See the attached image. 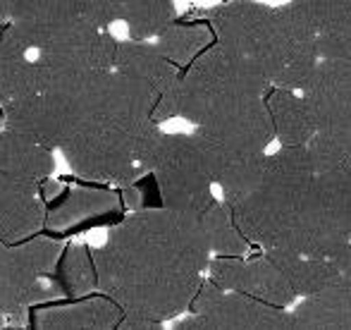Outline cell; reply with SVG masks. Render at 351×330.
<instances>
[{
    "label": "cell",
    "instance_id": "17",
    "mask_svg": "<svg viewBox=\"0 0 351 330\" xmlns=\"http://www.w3.org/2000/svg\"><path fill=\"white\" fill-rule=\"evenodd\" d=\"M48 206L36 182L0 172V239L19 244L46 230Z\"/></svg>",
    "mask_w": 351,
    "mask_h": 330
},
{
    "label": "cell",
    "instance_id": "28",
    "mask_svg": "<svg viewBox=\"0 0 351 330\" xmlns=\"http://www.w3.org/2000/svg\"><path fill=\"white\" fill-rule=\"evenodd\" d=\"M315 172L351 165V130H318L306 146Z\"/></svg>",
    "mask_w": 351,
    "mask_h": 330
},
{
    "label": "cell",
    "instance_id": "20",
    "mask_svg": "<svg viewBox=\"0 0 351 330\" xmlns=\"http://www.w3.org/2000/svg\"><path fill=\"white\" fill-rule=\"evenodd\" d=\"M291 314L296 330H351V278L304 297Z\"/></svg>",
    "mask_w": 351,
    "mask_h": 330
},
{
    "label": "cell",
    "instance_id": "13",
    "mask_svg": "<svg viewBox=\"0 0 351 330\" xmlns=\"http://www.w3.org/2000/svg\"><path fill=\"white\" fill-rule=\"evenodd\" d=\"M191 134L196 137L201 151H204L213 182L222 191V201H227L230 206L239 204L258 185L265 163H268V154L234 144V141L222 139L206 130H196V127Z\"/></svg>",
    "mask_w": 351,
    "mask_h": 330
},
{
    "label": "cell",
    "instance_id": "27",
    "mask_svg": "<svg viewBox=\"0 0 351 330\" xmlns=\"http://www.w3.org/2000/svg\"><path fill=\"white\" fill-rule=\"evenodd\" d=\"M201 225H204L213 256H249L251 249H254L249 237L237 225V218L230 206H227V201L217 199L201 215Z\"/></svg>",
    "mask_w": 351,
    "mask_h": 330
},
{
    "label": "cell",
    "instance_id": "25",
    "mask_svg": "<svg viewBox=\"0 0 351 330\" xmlns=\"http://www.w3.org/2000/svg\"><path fill=\"white\" fill-rule=\"evenodd\" d=\"M153 41L162 51V56L170 58L180 70H186L201 53L208 51L217 41V36L208 19H186V22L175 19Z\"/></svg>",
    "mask_w": 351,
    "mask_h": 330
},
{
    "label": "cell",
    "instance_id": "3",
    "mask_svg": "<svg viewBox=\"0 0 351 330\" xmlns=\"http://www.w3.org/2000/svg\"><path fill=\"white\" fill-rule=\"evenodd\" d=\"M217 43L256 65L273 86L301 91L320 62L311 17L294 3L270 8L254 0H227L206 12Z\"/></svg>",
    "mask_w": 351,
    "mask_h": 330
},
{
    "label": "cell",
    "instance_id": "4",
    "mask_svg": "<svg viewBox=\"0 0 351 330\" xmlns=\"http://www.w3.org/2000/svg\"><path fill=\"white\" fill-rule=\"evenodd\" d=\"M315 167L306 146H280L258 185L230 206L241 233L258 249L308 251Z\"/></svg>",
    "mask_w": 351,
    "mask_h": 330
},
{
    "label": "cell",
    "instance_id": "6",
    "mask_svg": "<svg viewBox=\"0 0 351 330\" xmlns=\"http://www.w3.org/2000/svg\"><path fill=\"white\" fill-rule=\"evenodd\" d=\"M160 204L189 215H204L215 204L213 177L194 134H162L151 167Z\"/></svg>",
    "mask_w": 351,
    "mask_h": 330
},
{
    "label": "cell",
    "instance_id": "29",
    "mask_svg": "<svg viewBox=\"0 0 351 330\" xmlns=\"http://www.w3.org/2000/svg\"><path fill=\"white\" fill-rule=\"evenodd\" d=\"M335 263H337L339 275H342V278H351V239L347 242V247L339 251V256L335 259Z\"/></svg>",
    "mask_w": 351,
    "mask_h": 330
},
{
    "label": "cell",
    "instance_id": "7",
    "mask_svg": "<svg viewBox=\"0 0 351 330\" xmlns=\"http://www.w3.org/2000/svg\"><path fill=\"white\" fill-rule=\"evenodd\" d=\"M177 330H296L294 314L258 297L225 290L208 278L189 304V314L177 318Z\"/></svg>",
    "mask_w": 351,
    "mask_h": 330
},
{
    "label": "cell",
    "instance_id": "18",
    "mask_svg": "<svg viewBox=\"0 0 351 330\" xmlns=\"http://www.w3.org/2000/svg\"><path fill=\"white\" fill-rule=\"evenodd\" d=\"M106 27L122 22L132 38H156L177 19L175 0H86Z\"/></svg>",
    "mask_w": 351,
    "mask_h": 330
},
{
    "label": "cell",
    "instance_id": "12",
    "mask_svg": "<svg viewBox=\"0 0 351 330\" xmlns=\"http://www.w3.org/2000/svg\"><path fill=\"white\" fill-rule=\"evenodd\" d=\"M208 278L215 280L220 287L251 294L275 307L289 309L296 302V292L287 275L263 249L254 256H213Z\"/></svg>",
    "mask_w": 351,
    "mask_h": 330
},
{
    "label": "cell",
    "instance_id": "19",
    "mask_svg": "<svg viewBox=\"0 0 351 330\" xmlns=\"http://www.w3.org/2000/svg\"><path fill=\"white\" fill-rule=\"evenodd\" d=\"M311 17L320 58L351 60V0H294Z\"/></svg>",
    "mask_w": 351,
    "mask_h": 330
},
{
    "label": "cell",
    "instance_id": "14",
    "mask_svg": "<svg viewBox=\"0 0 351 330\" xmlns=\"http://www.w3.org/2000/svg\"><path fill=\"white\" fill-rule=\"evenodd\" d=\"M318 130H351V60L320 58L301 89Z\"/></svg>",
    "mask_w": 351,
    "mask_h": 330
},
{
    "label": "cell",
    "instance_id": "9",
    "mask_svg": "<svg viewBox=\"0 0 351 330\" xmlns=\"http://www.w3.org/2000/svg\"><path fill=\"white\" fill-rule=\"evenodd\" d=\"M351 239V165L315 172L311 256L337 259Z\"/></svg>",
    "mask_w": 351,
    "mask_h": 330
},
{
    "label": "cell",
    "instance_id": "11",
    "mask_svg": "<svg viewBox=\"0 0 351 330\" xmlns=\"http://www.w3.org/2000/svg\"><path fill=\"white\" fill-rule=\"evenodd\" d=\"M60 299L53 275H41L19 244L0 239V314L8 326H29V311L38 304Z\"/></svg>",
    "mask_w": 351,
    "mask_h": 330
},
{
    "label": "cell",
    "instance_id": "16",
    "mask_svg": "<svg viewBox=\"0 0 351 330\" xmlns=\"http://www.w3.org/2000/svg\"><path fill=\"white\" fill-rule=\"evenodd\" d=\"M125 309L96 290L91 294L74 299H56V302L38 304L29 311L32 328H125Z\"/></svg>",
    "mask_w": 351,
    "mask_h": 330
},
{
    "label": "cell",
    "instance_id": "32",
    "mask_svg": "<svg viewBox=\"0 0 351 330\" xmlns=\"http://www.w3.org/2000/svg\"><path fill=\"white\" fill-rule=\"evenodd\" d=\"M5 326H8V318H5L3 314H0V328H5Z\"/></svg>",
    "mask_w": 351,
    "mask_h": 330
},
{
    "label": "cell",
    "instance_id": "21",
    "mask_svg": "<svg viewBox=\"0 0 351 330\" xmlns=\"http://www.w3.org/2000/svg\"><path fill=\"white\" fill-rule=\"evenodd\" d=\"M53 170H56L53 149L10 127L0 130V172L41 185L43 180L53 177Z\"/></svg>",
    "mask_w": 351,
    "mask_h": 330
},
{
    "label": "cell",
    "instance_id": "31",
    "mask_svg": "<svg viewBox=\"0 0 351 330\" xmlns=\"http://www.w3.org/2000/svg\"><path fill=\"white\" fill-rule=\"evenodd\" d=\"M19 3H22V0H5V5H8V12H12Z\"/></svg>",
    "mask_w": 351,
    "mask_h": 330
},
{
    "label": "cell",
    "instance_id": "10",
    "mask_svg": "<svg viewBox=\"0 0 351 330\" xmlns=\"http://www.w3.org/2000/svg\"><path fill=\"white\" fill-rule=\"evenodd\" d=\"M86 117V110L70 98L41 89L17 98L5 108V127L32 137L34 141L53 151H60L67 137Z\"/></svg>",
    "mask_w": 351,
    "mask_h": 330
},
{
    "label": "cell",
    "instance_id": "15",
    "mask_svg": "<svg viewBox=\"0 0 351 330\" xmlns=\"http://www.w3.org/2000/svg\"><path fill=\"white\" fill-rule=\"evenodd\" d=\"M46 230L58 235H70V230L86 228L108 218H122L127 211L122 189L108 185L88 187H62L56 199L48 201Z\"/></svg>",
    "mask_w": 351,
    "mask_h": 330
},
{
    "label": "cell",
    "instance_id": "23",
    "mask_svg": "<svg viewBox=\"0 0 351 330\" xmlns=\"http://www.w3.org/2000/svg\"><path fill=\"white\" fill-rule=\"evenodd\" d=\"M38 70L36 60L29 58L10 24L0 29V106L8 108L12 101L36 91Z\"/></svg>",
    "mask_w": 351,
    "mask_h": 330
},
{
    "label": "cell",
    "instance_id": "24",
    "mask_svg": "<svg viewBox=\"0 0 351 330\" xmlns=\"http://www.w3.org/2000/svg\"><path fill=\"white\" fill-rule=\"evenodd\" d=\"M263 251H268L275 263L282 268V273L287 275L289 285L294 287L296 297H311V294L330 287V285L342 278L335 259L311 256V254L287 251V249H263Z\"/></svg>",
    "mask_w": 351,
    "mask_h": 330
},
{
    "label": "cell",
    "instance_id": "30",
    "mask_svg": "<svg viewBox=\"0 0 351 330\" xmlns=\"http://www.w3.org/2000/svg\"><path fill=\"white\" fill-rule=\"evenodd\" d=\"M10 22V12H8V5H5V0H0V29L5 27V24Z\"/></svg>",
    "mask_w": 351,
    "mask_h": 330
},
{
    "label": "cell",
    "instance_id": "8",
    "mask_svg": "<svg viewBox=\"0 0 351 330\" xmlns=\"http://www.w3.org/2000/svg\"><path fill=\"white\" fill-rule=\"evenodd\" d=\"M115 67L120 75L132 80L139 89L156 101L153 120L162 125L170 117H177V98H180L182 70L162 56L156 41L148 38H127L117 43Z\"/></svg>",
    "mask_w": 351,
    "mask_h": 330
},
{
    "label": "cell",
    "instance_id": "22",
    "mask_svg": "<svg viewBox=\"0 0 351 330\" xmlns=\"http://www.w3.org/2000/svg\"><path fill=\"white\" fill-rule=\"evenodd\" d=\"M265 106H268L275 139L280 141V146H308V141L315 134V122L301 91L270 86Z\"/></svg>",
    "mask_w": 351,
    "mask_h": 330
},
{
    "label": "cell",
    "instance_id": "5",
    "mask_svg": "<svg viewBox=\"0 0 351 330\" xmlns=\"http://www.w3.org/2000/svg\"><path fill=\"white\" fill-rule=\"evenodd\" d=\"M162 134L158 122L93 113L67 137L60 154L77 177L122 189L151 172Z\"/></svg>",
    "mask_w": 351,
    "mask_h": 330
},
{
    "label": "cell",
    "instance_id": "2",
    "mask_svg": "<svg viewBox=\"0 0 351 330\" xmlns=\"http://www.w3.org/2000/svg\"><path fill=\"white\" fill-rule=\"evenodd\" d=\"M270 86L258 67L215 41L182 70L177 117L196 130L265 151L275 139L265 106Z\"/></svg>",
    "mask_w": 351,
    "mask_h": 330
},
{
    "label": "cell",
    "instance_id": "26",
    "mask_svg": "<svg viewBox=\"0 0 351 330\" xmlns=\"http://www.w3.org/2000/svg\"><path fill=\"white\" fill-rule=\"evenodd\" d=\"M53 283L60 299H74L98 290V268L93 249L86 244H65L62 256L53 270Z\"/></svg>",
    "mask_w": 351,
    "mask_h": 330
},
{
    "label": "cell",
    "instance_id": "1",
    "mask_svg": "<svg viewBox=\"0 0 351 330\" xmlns=\"http://www.w3.org/2000/svg\"><path fill=\"white\" fill-rule=\"evenodd\" d=\"M98 290L125 309V330H156L189 311L213 259L199 215L130 211L93 249Z\"/></svg>",
    "mask_w": 351,
    "mask_h": 330
}]
</instances>
